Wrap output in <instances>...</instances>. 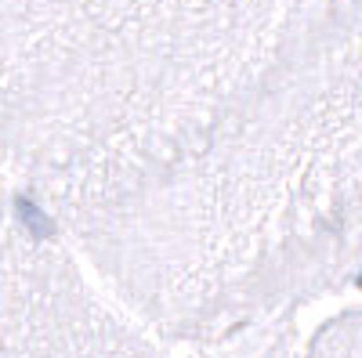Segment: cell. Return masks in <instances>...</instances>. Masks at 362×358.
I'll list each match as a JSON object with an SVG mask.
<instances>
[{
	"label": "cell",
	"instance_id": "obj_1",
	"mask_svg": "<svg viewBox=\"0 0 362 358\" xmlns=\"http://www.w3.org/2000/svg\"><path fill=\"white\" fill-rule=\"evenodd\" d=\"M362 0H0V167L160 344L247 330L276 279L283 124Z\"/></svg>",
	"mask_w": 362,
	"mask_h": 358
},
{
	"label": "cell",
	"instance_id": "obj_2",
	"mask_svg": "<svg viewBox=\"0 0 362 358\" xmlns=\"http://www.w3.org/2000/svg\"><path fill=\"white\" fill-rule=\"evenodd\" d=\"M0 358H163L0 167Z\"/></svg>",
	"mask_w": 362,
	"mask_h": 358
}]
</instances>
